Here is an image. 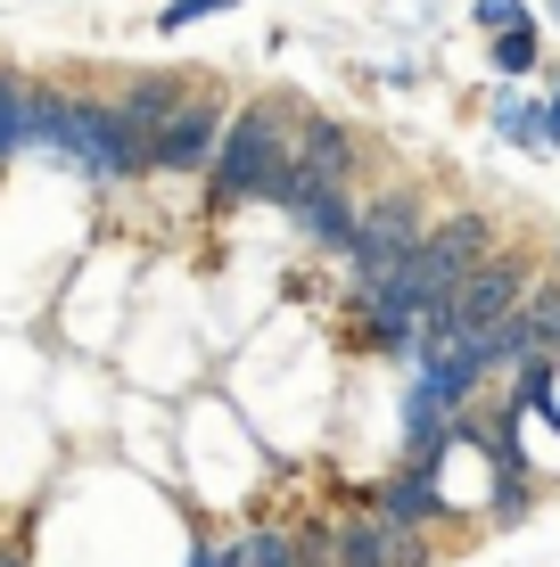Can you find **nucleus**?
I'll return each instance as SVG.
<instances>
[{
    "label": "nucleus",
    "instance_id": "obj_19",
    "mask_svg": "<svg viewBox=\"0 0 560 567\" xmlns=\"http://www.w3.org/2000/svg\"><path fill=\"white\" fill-rule=\"evenodd\" d=\"M0 567H26V559H0Z\"/></svg>",
    "mask_w": 560,
    "mask_h": 567
},
{
    "label": "nucleus",
    "instance_id": "obj_20",
    "mask_svg": "<svg viewBox=\"0 0 560 567\" xmlns=\"http://www.w3.org/2000/svg\"><path fill=\"white\" fill-rule=\"evenodd\" d=\"M552 9H560V0H552Z\"/></svg>",
    "mask_w": 560,
    "mask_h": 567
},
{
    "label": "nucleus",
    "instance_id": "obj_18",
    "mask_svg": "<svg viewBox=\"0 0 560 567\" xmlns=\"http://www.w3.org/2000/svg\"><path fill=\"white\" fill-rule=\"evenodd\" d=\"M544 115H552V141H560V74H552V107Z\"/></svg>",
    "mask_w": 560,
    "mask_h": 567
},
{
    "label": "nucleus",
    "instance_id": "obj_6",
    "mask_svg": "<svg viewBox=\"0 0 560 567\" xmlns=\"http://www.w3.org/2000/svg\"><path fill=\"white\" fill-rule=\"evenodd\" d=\"M173 107H182V100H173V83H132L124 100H115V132H124L132 173L157 165V132H165V115H173Z\"/></svg>",
    "mask_w": 560,
    "mask_h": 567
},
{
    "label": "nucleus",
    "instance_id": "obj_5",
    "mask_svg": "<svg viewBox=\"0 0 560 567\" xmlns=\"http://www.w3.org/2000/svg\"><path fill=\"white\" fill-rule=\"evenodd\" d=\"M519 297H528V271H519V264H478L470 280H461L454 297H446V312H454L461 329H470L478 346H487V362H495V338H503V329L519 321Z\"/></svg>",
    "mask_w": 560,
    "mask_h": 567
},
{
    "label": "nucleus",
    "instance_id": "obj_17",
    "mask_svg": "<svg viewBox=\"0 0 560 567\" xmlns=\"http://www.w3.org/2000/svg\"><path fill=\"white\" fill-rule=\"evenodd\" d=\"M478 25H495V33L519 25V0H478Z\"/></svg>",
    "mask_w": 560,
    "mask_h": 567
},
{
    "label": "nucleus",
    "instance_id": "obj_16",
    "mask_svg": "<svg viewBox=\"0 0 560 567\" xmlns=\"http://www.w3.org/2000/svg\"><path fill=\"white\" fill-rule=\"evenodd\" d=\"M190 567H247V543H206Z\"/></svg>",
    "mask_w": 560,
    "mask_h": 567
},
{
    "label": "nucleus",
    "instance_id": "obj_14",
    "mask_svg": "<svg viewBox=\"0 0 560 567\" xmlns=\"http://www.w3.org/2000/svg\"><path fill=\"white\" fill-rule=\"evenodd\" d=\"M495 124H503V141H519V148H544L552 141V124H536V107H519V100L495 107Z\"/></svg>",
    "mask_w": 560,
    "mask_h": 567
},
{
    "label": "nucleus",
    "instance_id": "obj_15",
    "mask_svg": "<svg viewBox=\"0 0 560 567\" xmlns=\"http://www.w3.org/2000/svg\"><path fill=\"white\" fill-rule=\"evenodd\" d=\"M223 9H240V0H173V9H165V33L198 25V17H223Z\"/></svg>",
    "mask_w": 560,
    "mask_h": 567
},
{
    "label": "nucleus",
    "instance_id": "obj_3",
    "mask_svg": "<svg viewBox=\"0 0 560 567\" xmlns=\"http://www.w3.org/2000/svg\"><path fill=\"white\" fill-rule=\"evenodd\" d=\"M478 264H487V223H478V214H454V223H437L429 239L413 247V264H404L388 288H371V297H388V305H404V312L446 305Z\"/></svg>",
    "mask_w": 560,
    "mask_h": 567
},
{
    "label": "nucleus",
    "instance_id": "obj_1",
    "mask_svg": "<svg viewBox=\"0 0 560 567\" xmlns=\"http://www.w3.org/2000/svg\"><path fill=\"white\" fill-rule=\"evenodd\" d=\"M26 141L67 148L74 165L91 173V182H115V173H132L124 132H115V107H100V100H67V91L26 83Z\"/></svg>",
    "mask_w": 560,
    "mask_h": 567
},
{
    "label": "nucleus",
    "instance_id": "obj_9",
    "mask_svg": "<svg viewBox=\"0 0 560 567\" xmlns=\"http://www.w3.org/2000/svg\"><path fill=\"white\" fill-rule=\"evenodd\" d=\"M429 511H446V494H437V477L429 468H404V477L379 494V526H396V535H413Z\"/></svg>",
    "mask_w": 560,
    "mask_h": 567
},
{
    "label": "nucleus",
    "instance_id": "obj_7",
    "mask_svg": "<svg viewBox=\"0 0 560 567\" xmlns=\"http://www.w3.org/2000/svg\"><path fill=\"white\" fill-rule=\"evenodd\" d=\"M223 141V107L215 100H182L165 115V132H157V165L173 173H190V165H206V148Z\"/></svg>",
    "mask_w": 560,
    "mask_h": 567
},
{
    "label": "nucleus",
    "instance_id": "obj_4",
    "mask_svg": "<svg viewBox=\"0 0 560 567\" xmlns=\"http://www.w3.org/2000/svg\"><path fill=\"white\" fill-rule=\"evenodd\" d=\"M420 247V198L413 189H396V198H379L371 214H355V239H346V264H355V288L371 297V288H388L404 264H413Z\"/></svg>",
    "mask_w": 560,
    "mask_h": 567
},
{
    "label": "nucleus",
    "instance_id": "obj_12",
    "mask_svg": "<svg viewBox=\"0 0 560 567\" xmlns=\"http://www.w3.org/2000/svg\"><path fill=\"white\" fill-rule=\"evenodd\" d=\"M9 148H26V83L0 66V156Z\"/></svg>",
    "mask_w": 560,
    "mask_h": 567
},
{
    "label": "nucleus",
    "instance_id": "obj_10",
    "mask_svg": "<svg viewBox=\"0 0 560 567\" xmlns=\"http://www.w3.org/2000/svg\"><path fill=\"white\" fill-rule=\"evenodd\" d=\"M305 559H314V543H305L297 526H273V535L247 543V567H305Z\"/></svg>",
    "mask_w": 560,
    "mask_h": 567
},
{
    "label": "nucleus",
    "instance_id": "obj_11",
    "mask_svg": "<svg viewBox=\"0 0 560 567\" xmlns=\"http://www.w3.org/2000/svg\"><path fill=\"white\" fill-rule=\"evenodd\" d=\"M297 148H305V165H322V173H338L346 156H355V141H346L338 124H305V132H297Z\"/></svg>",
    "mask_w": 560,
    "mask_h": 567
},
{
    "label": "nucleus",
    "instance_id": "obj_8",
    "mask_svg": "<svg viewBox=\"0 0 560 567\" xmlns=\"http://www.w3.org/2000/svg\"><path fill=\"white\" fill-rule=\"evenodd\" d=\"M305 543H314L322 567H396V543L379 518H346L338 535H305Z\"/></svg>",
    "mask_w": 560,
    "mask_h": 567
},
{
    "label": "nucleus",
    "instance_id": "obj_13",
    "mask_svg": "<svg viewBox=\"0 0 560 567\" xmlns=\"http://www.w3.org/2000/svg\"><path fill=\"white\" fill-rule=\"evenodd\" d=\"M495 66H503V74H528L536 66V25H528V17L495 33Z\"/></svg>",
    "mask_w": 560,
    "mask_h": 567
},
{
    "label": "nucleus",
    "instance_id": "obj_2",
    "mask_svg": "<svg viewBox=\"0 0 560 567\" xmlns=\"http://www.w3.org/2000/svg\"><path fill=\"white\" fill-rule=\"evenodd\" d=\"M297 107H281V100H264V107H247L240 124L223 132V156H215V189L223 198H264V189L281 182L288 165H297Z\"/></svg>",
    "mask_w": 560,
    "mask_h": 567
}]
</instances>
